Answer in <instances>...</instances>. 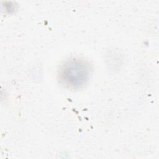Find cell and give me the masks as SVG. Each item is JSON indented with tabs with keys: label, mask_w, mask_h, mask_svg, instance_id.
Wrapping results in <instances>:
<instances>
[{
	"label": "cell",
	"mask_w": 159,
	"mask_h": 159,
	"mask_svg": "<svg viewBox=\"0 0 159 159\" xmlns=\"http://www.w3.org/2000/svg\"><path fill=\"white\" fill-rule=\"evenodd\" d=\"M91 67L85 60L73 57L62 63L58 70V79L61 84L71 89L82 87L88 81Z\"/></svg>",
	"instance_id": "6da1fadb"
}]
</instances>
